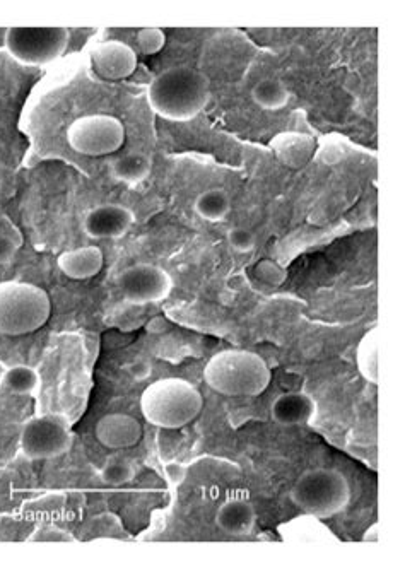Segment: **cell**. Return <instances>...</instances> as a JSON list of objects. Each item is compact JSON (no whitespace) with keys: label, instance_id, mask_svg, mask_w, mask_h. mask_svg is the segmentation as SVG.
<instances>
[{"label":"cell","instance_id":"obj_18","mask_svg":"<svg viewBox=\"0 0 405 569\" xmlns=\"http://www.w3.org/2000/svg\"><path fill=\"white\" fill-rule=\"evenodd\" d=\"M378 344H380V329L373 327L370 332H366L358 346L359 373L363 375L366 382L378 385L380 383V370H378Z\"/></svg>","mask_w":405,"mask_h":569},{"label":"cell","instance_id":"obj_2","mask_svg":"<svg viewBox=\"0 0 405 569\" xmlns=\"http://www.w3.org/2000/svg\"><path fill=\"white\" fill-rule=\"evenodd\" d=\"M269 364L257 352L228 349L212 356L204 370L207 385L226 397H257L269 387Z\"/></svg>","mask_w":405,"mask_h":569},{"label":"cell","instance_id":"obj_8","mask_svg":"<svg viewBox=\"0 0 405 569\" xmlns=\"http://www.w3.org/2000/svg\"><path fill=\"white\" fill-rule=\"evenodd\" d=\"M74 443L69 421L57 414L33 417L24 423L19 450L28 460H52L69 452Z\"/></svg>","mask_w":405,"mask_h":569},{"label":"cell","instance_id":"obj_28","mask_svg":"<svg viewBox=\"0 0 405 569\" xmlns=\"http://www.w3.org/2000/svg\"><path fill=\"white\" fill-rule=\"evenodd\" d=\"M127 370H129L130 376H132L134 380H147V378L151 376V373H153V366H151V363H147V361L141 359V361H135V363L129 364Z\"/></svg>","mask_w":405,"mask_h":569},{"label":"cell","instance_id":"obj_19","mask_svg":"<svg viewBox=\"0 0 405 569\" xmlns=\"http://www.w3.org/2000/svg\"><path fill=\"white\" fill-rule=\"evenodd\" d=\"M252 98L262 110L267 112H279L284 106L288 105L291 93L286 88V84L279 79H262L255 84L252 89Z\"/></svg>","mask_w":405,"mask_h":569},{"label":"cell","instance_id":"obj_3","mask_svg":"<svg viewBox=\"0 0 405 569\" xmlns=\"http://www.w3.org/2000/svg\"><path fill=\"white\" fill-rule=\"evenodd\" d=\"M202 407L199 388L183 378H161L141 395L142 416L156 428H183L197 419Z\"/></svg>","mask_w":405,"mask_h":569},{"label":"cell","instance_id":"obj_21","mask_svg":"<svg viewBox=\"0 0 405 569\" xmlns=\"http://www.w3.org/2000/svg\"><path fill=\"white\" fill-rule=\"evenodd\" d=\"M4 387L16 395H33L40 387V375L28 364H16L4 373Z\"/></svg>","mask_w":405,"mask_h":569},{"label":"cell","instance_id":"obj_10","mask_svg":"<svg viewBox=\"0 0 405 569\" xmlns=\"http://www.w3.org/2000/svg\"><path fill=\"white\" fill-rule=\"evenodd\" d=\"M91 65L101 79L122 81L137 69V53L127 43L108 40L91 50Z\"/></svg>","mask_w":405,"mask_h":569},{"label":"cell","instance_id":"obj_29","mask_svg":"<svg viewBox=\"0 0 405 569\" xmlns=\"http://www.w3.org/2000/svg\"><path fill=\"white\" fill-rule=\"evenodd\" d=\"M166 479L173 484V486H178L180 482L185 479V474H187V469L180 464H168L165 467Z\"/></svg>","mask_w":405,"mask_h":569},{"label":"cell","instance_id":"obj_5","mask_svg":"<svg viewBox=\"0 0 405 569\" xmlns=\"http://www.w3.org/2000/svg\"><path fill=\"white\" fill-rule=\"evenodd\" d=\"M291 501L306 515L327 520L346 510L351 501V486L339 470H306L294 482Z\"/></svg>","mask_w":405,"mask_h":569},{"label":"cell","instance_id":"obj_15","mask_svg":"<svg viewBox=\"0 0 405 569\" xmlns=\"http://www.w3.org/2000/svg\"><path fill=\"white\" fill-rule=\"evenodd\" d=\"M57 264L64 276L74 281H84L100 274L105 265V257L98 247L76 248L60 253Z\"/></svg>","mask_w":405,"mask_h":569},{"label":"cell","instance_id":"obj_6","mask_svg":"<svg viewBox=\"0 0 405 569\" xmlns=\"http://www.w3.org/2000/svg\"><path fill=\"white\" fill-rule=\"evenodd\" d=\"M71 42L67 28H9L4 47L12 59L23 65L43 67L64 55Z\"/></svg>","mask_w":405,"mask_h":569},{"label":"cell","instance_id":"obj_20","mask_svg":"<svg viewBox=\"0 0 405 569\" xmlns=\"http://www.w3.org/2000/svg\"><path fill=\"white\" fill-rule=\"evenodd\" d=\"M195 211L209 223H219L231 211V199L223 188H209L195 199Z\"/></svg>","mask_w":405,"mask_h":569},{"label":"cell","instance_id":"obj_26","mask_svg":"<svg viewBox=\"0 0 405 569\" xmlns=\"http://www.w3.org/2000/svg\"><path fill=\"white\" fill-rule=\"evenodd\" d=\"M257 276H259L260 281L267 282V284H279V282L284 281V270L279 267V265L270 262V260H264L257 265Z\"/></svg>","mask_w":405,"mask_h":569},{"label":"cell","instance_id":"obj_7","mask_svg":"<svg viewBox=\"0 0 405 569\" xmlns=\"http://www.w3.org/2000/svg\"><path fill=\"white\" fill-rule=\"evenodd\" d=\"M67 142L76 153L83 156H108L117 153L125 142V127L112 115H84L69 125Z\"/></svg>","mask_w":405,"mask_h":569},{"label":"cell","instance_id":"obj_12","mask_svg":"<svg viewBox=\"0 0 405 569\" xmlns=\"http://www.w3.org/2000/svg\"><path fill=\"white\" fill-rule=\"evenodd\" d=\"M96 440L110 450H125L137 445L142 438V424L122 412L106 414L96 424Z\"/></svg>","mask_w":405,"mask_h":569},{"label":"cell","instance_id":"obj_14","mask_svg":"<svg viewBox=\"0 0 405 569\" xmlns=\"http://www.w3.org/2000/svg\"><path fill=\"white\" fill-rule=\"evenodd\" d=\"M255 523H257L255 508L245 499H228L216 511V525L224 534L231 537H245L252 534Z\"/></svg>","mask_w":405,"mask_h":569},{"label":"cell","instance_id":"obj_1","mask_svg":"<svg viewBox=\"0 0 405 569\" xmlns=\"http://www.w3.org/2000/svg\"><path fill=\"white\" fill-rule=\"evenodd\" d=\"M147 101L159 117L188 122L209 105L211 84L194 67L177 65L154 77L147 88Z\"/></svg>","mask_w":405,"mask_h":569},{"label":"cell","instance_id":"obj_24","mask_svg":"<svg viewBox=\"0 0 405 569\" xmlns=\"http://www.w3.org/2000/svg\"><path fill=\"white\" fill-rule=\"evenodd\" d=\"M28 542H57V544H67V542H76V537L67 532L64 528L57 525H42L36 528L35 532L28 537Z\"/></svg>","mask_w":405,"mask_h":569},{"label":"cell","instance_id":"obj_27","mask_svg":"<svg viewBox=\"0 0 405 569\" xmlns=\"http://www.w3.org/2000/svg\"><path fill=\"white\" fill-rule=\"evenodd\" d=\"M18 248L19 241L0 231V265L11 264L14 257H16Z\"/></svg>","mask_w":405,"mask_h":569},{"label":"cell","instance_id":"obj_22","mask_svg":"<svg viewBox=\"0 0 405 569\" xmlns=\"http://www.w3.org/2000/svg\"><path fill=\"white\" fill-rule=\"evenodd\" d=\"M135 476H137V469H135L134 462L122 455H112L106 458L100 470L101 481L113 487L129 484L134 481Z\"/></svg>","mask_w":405,"mask_h":569},{"label":"cell","instance_id":"obj_23","mask_svg":"<svg viewBox=\"0 0 405 569\" xmlns=\"http://www.w3.org/2000/svg\"><path fill=\"white\" fill-rule=\"evenodd\" d=\"M166 35L165 31L159 28H144L137 31V48L144 55H154L161 48L165 47Z\"/></svg>","mask_w":405,"mask_h":569},{"label":"cell","instance_id":"obj_9","mask_svg":"<svg viewBox=\"0 0 405 569\" xmlns=\"http://www.w3.org/2000/svg\"><path fill=\"white\" fill-rule=\"evenodd\" d=\"M117 286L132 305H153L170 296L173 281L159 265L135 264L118 276Z\"/></svg>","mask_w":405,"mask_h":569},{"label":"cell","instance_id":"obj_16","mask_svg":"<svg viewBox=\"0 0 405 569\" xmlns=\"http://www.w3.org/2000/svg\"><path fill=\"white\" fill-rule=\"evenodd\" d=\"M274 153L281 161L282 165L288 168H303L310 161L315 151V141L312 137L298 132H286V134L277 135L272 141Z\"/></svg>","mask_w":405,"mask_h":569},{"label":"cell","instance_id":"obj_17","mask_svg":"<svg viewBox=\"0 0 405 569\" xmlns=\"http://www.w3.org/2000/svg\"><path fill=\"white\" fill-rule=\"evenodd\" d=\"M110 171H112L113 178L118 182L125 183L129 187L141 185L146 182L151 171H153V159L149 158L144 153H127L120 158L113 159L110 163Z\"/></svg>","mask_w":405,"mask_h":569},{"label":"cell","instance_id":"obj_25","mask_svg":"<svg viewBox=\"0 0 405 569\" xmlns=\"http://www.w3.org/2000/svg\"><path fill=\"white\" fill-rule=\"evenodd\" d=\"M226 238H228L229 247L238 253H250L257 245L255 235L247 228H231Z\"/></svg>","mask_w":405,"mask_h":569},{"label":"cell","instance_id":"obj_4","mask_svg":"<svg viewBox=\"0 0 405 569\" xmlns=\"http://www.w3.org/2000/svg\"><path fill=\"white\" fill-rule=\"evenodd\" d=\"M52 313L47 291L30 282H0V335L19 337L42 329Z\"/></svg>","mask_w":405,"mask_h":569},{"label":"cell","instance_id":"obj_13","mask_svg":"<svg viewBox=\"0 0 405 569\" xmlns=\"http://www.w3.org/2000/svg\"><path fill=\"white\" fill-rule=\"evenodd\" d=\"M270 414L277 424L286 428L303 426L310 423L317 414V404L310 395L303 392H288L274 400Z\"/></svg>","mask_w":405,"mask_h":569},{"label":"cell","instance_id":"obj_11","mask_svg":"<svg viewBox=\"0 0 405 569\" xmlns=\"http://www.w3.org/2000/svg\"><path fill=\"white\" fill-rule=\"evenodd\" d=\"M134 212L120 204H101L91 209L84 218V233L93 240L122 238L134 226Z\"/></svg>","mask_w":405,"mask_h":569}]
</instances>
